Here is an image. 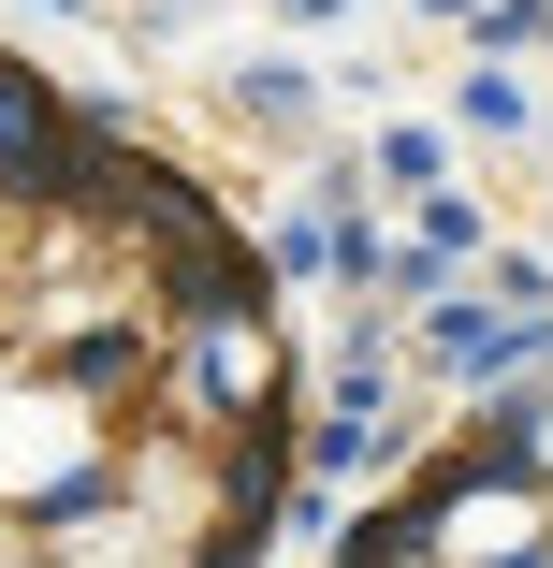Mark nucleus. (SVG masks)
I'll return each instance as SVG.
<instances>
[{
  "label": "nucleus",
  "mask_w": 553,
  "mask_h": 568,
  "mask_svg": "<svg viewBox=\"0 0 553 568\" xmlns=\"http://www.w3.org/2000/svg\"><path fill=\"white\" fill-rule=\"evenodd\" d=\"M336 568H553V379L481 408L452 452H422L336 539Z\"/></svg>",
  "instance_id": "f257e3e1"
}]
</instances>
